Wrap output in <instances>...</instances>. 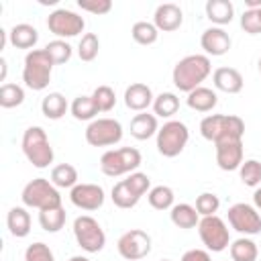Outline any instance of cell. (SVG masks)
I'll list each match as a JSON object with an SVG mask.
<instances>
[{"label":"cell","mask_w":261,"mask_h":261,"mask_svg":"<svg viewBox=\"0 0 261 261\" xmlns=\"http://www.w3.org/2000/svg\"><path fill=\"white\" fill-rule=\"evenodd\" d=\"M212 65H210V57L208 55H186L184 59H179L171 71V80L173 86L179 92H192L196 88H200V84L210 75Z\"/></svg>","instance_id":"6da1fadb"},{"label":"cell","mask_w":261,"mask_h":261,"mask_svg":"<svg viewBox=\"0 0 261 261\" xmlns=\"http://www.w3.org/2000/svg\"><path fill=\"white\" fill-rule=\"evenodd\" d=\"M200 133L206 141L212 143L222 139H243L245 122L234 114H208L200 122Z\"/></svg>","instance_id":"7a4b0ae2"},{"label":"cell","mask_w":261,"mask_h":261,"mask_svg":"<svg viewBox=\"0 0 261 261\" xmlns=\"http://www.w3.org/2000/svg\"><path fill=\"white\" fill-rule=\"evenodd\" d=\"M53 59L45 49H33L24 57V67H22V82L27 88L41 92L49 86L51 82V69H53Z\"/></svg>","instance_id":"3957f363"},{"label":"cell","mask_w":261,"mask_h":261,"mask_svg":"<svg viewBox=\"0 0 261 261\" xmlns=\"http://www.w3.org/2000/svg\"><path fill=\"white\" fill-rule=\"evenodd\" d=\"M22 153L39 169H45L53 163V147L47 139V133L41 126H29L22 135Z\"/></svg>","instance_id":"277c9868"},{"label":"cell","mask_w":261,"mask_h":261,"mask_svg":"<svg viewBox=\"0 0 261 261\" xmlns=\"http://www.w3.org/2000/svg\"><path fill=\"white\" fill-rule=\"evenodd\" d=\"M141 165V153L135 147H120L106 151L100 157V169L108 177H118L124 173H133Z\"/></svg>","instance_id":"5b68a950"},{"label":"cell","mask_w":261,"mask_h":261,"mask_svg":"<svg viewBox=\"0 0 261 261\" xmlns=\"http://www.w3.org/2000/svg\"><path fill=\"white\" fill-rule=\"evenodd\" d=\"M22 204L29 208H37V210H45V208H55L61 206V196L57 192V188L45 179V177H35L31 179L24 188H22Z\"/></svg>","instance_id":"8992f818"},{"label":"cell","mask_w":261,"mask_h":261,"mask_svg":"<svg viewBox=\"0 0 261 261\" xmlns=\"http://www.w3.org/2000/svg\"><path fill=\"white\" fill-rule=\"evenodd\" d=\"M190 130L181 120H167L157 130V151L163 157H177L188 145Z\"/></svg>","instance_id":"52a82bcc"},{"label":"cell","mask_w":261,"mask_h":261,"mask_svg":"<svg viewBox=\"0 0 261 261\" xmlns=\"http://www.w3.org/2000/svg\"><path fill=\"white\" fill-rule=\"evenodd\" d=\"M73 237L86 253H98L106 245V234L98 224V220L86 214L73 220Z\"/></svg>","instance_id":"ba28073f"},{"label":"cell","mask_w":261,"mask_h":261,"mask_svg":"<svg viewBox=\"0 0 261 261\" xmlns=\"http://www.w3.org/2000/svg\"><path fill=\"white\" fill-rule=\"evenodd\" d=\"M198 232L202 243L206 245L208 251L212 253H220L228 247L230 243V234H228V226L220 216H204L198 222Z\"/></svg>","instance_id":"9c48e42d"},{"label":"cell","mask_w":261,"mask_h":261,"mask_svg":"<svg viewBox=\"0 0 261 261\" xmlns=\"http://www.w3.org/2000/svg\"><path fill=\"white\" fill-rule=\"evenodd\" d=\"M122 139V124L114 118H96L86 128V141L92 147L116 145Z\"/></svg>","instance_id":"30bf717a"},{"label":"cell","mask_w":261,"mask_h":261,"mask_svg":"<svg viewBox=\"0 0 261 261\" xmlns=\"http://www.w3.org/2000/svg\"><path fill=\"white\" fill-rule=\"evenodd\" d=\"M84 27H86V20L77 12L67 10V8H57L47 18V29L53 35H57L59 39L75 37V35H80L84 31Z\"/></svg>","instance_id":"8fae6325"},{"label":"cell","mask_w":261,"mask_h":261,"mask_svg":"<svg viewBox=\"0 0 261 261\" xmlns=\"http://www.w3.org/2000/svg\"><path fill=\"white\" fill-rule=\"evenodd\" d=\"M228 224L241 234H259L261 232V216L255 206L239 202L228 208Z\"/></svg>","instance_id":"7c38bea8"},{"label":"cell","mask_w":261,"mask_h":261,"mask_svg":"<svg viewBox=\"0 0 261 261\" xmlns=\"http://www.w3.org/2000/svg\"><path fill=\"white\" fill-rule=\"evenodd\" d=\"M116 249H118L120 257H124L128 261H139V259L149 255V251H151V237L145 230H141V228H130V230H126L118 239Z\"/></svg>","instance_id":"4fadbf2b"},{"label":"cell","mask_w":261,"mask_h":261,"mask_svg":"<svg viewBox=\"0 0 261 261\" xmlns=\"http://www.w3.org/2000/svg\"><path fill=\"white\" fill-rule=\"evenodd\" d=\"M216 145V163L222 171H234L243 163V139H222Z\"/></svg>","instance_id":"5bb4252c"},{"label":"cell","mask_w":261,"mask_h":261,"mask_svg":"<svg viewBox=\"0 0 261 261\" xmlns=\"http://www.w3.org/2000/svg\"><path fill=\"white\" fill-rule=\"evenodd\" d=\"M69 200L82 210H98L104 204V190L98 184H77L71 188Z\"/></svg>","instance_id":"9a60e30c"},{"label":"cell","mask_w":261,"mask_h":261,"mask_svg":"<svg viewBox=\"0 0 261 261\" xmlns=\"http://www.w3.org/2000/svg\"><path fill=\"white\" fill-rule=\"evenodd\" d=\"M230 37L228 33L222 29V27H210L202 33L200 37V45L202 49L206 51V55H212V57H220L224 53H228L230 49Z\"/></svg>","instance_id":"2e32d148"},{"label":"cell","mask_w":261,"mask_h":261,"mask_svg":"<svg viewBox=\"0 0 261 261\" xmlns=\"http://www.w3.org/2000/svg\"><path fill=\"white\" fill-rule=\"evenodd\" d=\"M181 20H184V12L173 2L159 4L157 10H155V14H153V24L157 27V31H163V33L177 31L181 27Z\"/></svg>","instance_id":"e0dca14e"},{"label":"cell","mask_w":261,"mask_h":261,"mask_svg":"<svg viewBox=\"0 0 261 261\" xmlns=\"http://www.w3.org/2000/svg\"><path fill=\"white\" fill-rule=\"evenodd\" d=\"M153 100H155L153 92L147 84L135 82L124 90V104H126V108L135 110V112H145L153 104Z\"/></svg>","instance_id":"ac0fdd59"},{"label":"cell","mask_w":261,"mask_h":261,"mask_svg":"<svg viewBox=\"0 0 261 261\" xmlns=\"http://www.w3.org/2000/svg\"><path fill=\"white\" fill-rule=\"evenodd\" d=\"M214 88L226 94H239L243 90V75L234 67H218L212 73Z\"/></svg>","instance_id":"d6986e66"},{"label":"cell","mask_w":261,"mask_h":261,"mask_svg":"<svg viewBox=\"0 0 261 261\" xmlns=\"http://www.w3.org/2000/svg\"><path fill=\"white\" fill-rule=\"evenodd\" d=\"M159 126H157V116L149 114V112H139L133 116L130 120V135L139 141H147L153 135H157Z\"/></svg>","instance_id":"ffe728a7"},{"label":"cell","mask_w":261,"mask_h":261,"mask_svg":"<svg viewBox=\"0 0 261 261\" xmlns=\"http://www.w3.org/2000/svg\"><path fill=\"white\" fill-rule=\"evenodd\" d=\"M8 39H10V45L16 47V49H31L39 41V31L33 24L20 22V24H14L10 29Z\"/></svg>","instance_id":"44dd1931"},{"label":"cell","mask_w":261,"mask_h":261,"mask_svg":"<svg viewBox=\"0 0 261 261\" xmlns=\"http://www.w3.org/2000/svg\"><path fill=\"white\" fill-rule=\"evenodd\" d=\"M186 102H188V106H190L192 110H196V112H210V110L218 104V96H216L214 90L200 86V88H196V90H192V92L188 94Z\"/></svg>","instance_id":"7402d4cb"},{"label":"cell","mask_w":261,"mask_h":261,"mask_svg":"<svg viewBox=\"0 0 261 261\" xmlns=\"http://www.w3.org/2000/svg\"><path fill=\"white\" fill-rule=\"evenodd\" d=\"M6 224H8V230H10L12 237L22 239L31 232V214L22 206H14V208L8 210Z\"/></svg>","instance_id":"603a6c76"},{"label":"cell","mask_w":261,"mask_h":261,"mask_svg":"<svg viewBox=\"0 0 261 261\" xmlns=\"http://www.w3.org/2000/svg\"><path fill=\"white\" fill-rule=\"evenodd\" d=\"M206 16H208V20H212L218 27L228 24L234 16V6L230 0H208L206 2Z\"/></svg>","instance_id":"cb8c5ba5"},{"label":"cell","mask_w":261,"mask_h":261,"mask_svg":"<svg viewBox=\"0 0 261 261\" xmlns=\"http://www.w3.org/2000/svg\"><path fill=\"white\" fill-rule=\"evenodd\" d=\"M67 100H65V96L63 94H59V92H51V94H47L45 98H43V102H41V110H43V114H45V118H49V120H59L65 112H67Z\"/></svg>","instance_id":"d4e9b609"},{"label":"cell","mask_w":261,"mask_h":261,"mask_svg":"<svg viewBox=\"0 0 261 261\" xmlns=\"http://www.w3.org/2000/svg\"><path fill=\"white\" fill-rule=\"evenodd\" d=\"M169 216H171V222H173L177 228H194V226H198V222H200V218H198L200 214H198L196 208L190 206V204H173Z\"/></svg>","instance_id":"484cf974"},{"label":"cell","mask_w":261,"mask_h":261,"mask_svg":"<svg viewBox=\"0 0 261 261\" xmlns=\"http://www.w3.org/2000/svg\"><path fill=\"white\" fill-rule=\"evenodd\" d=\"M39 224H41V228L47 230V232H57V230H61L63 224H65V210H63V206L39 210Z\"/></svg>","instance_id":"4316f807"},{"label":"cell","mask_w":261,"mask_h":261,"mask_svg":"<svg viewBox=\"0 0 261 261\" xmlns=\"http://www.w3.org/2000/svg\"><path fill=\"white\" fill-rule=\"evenodd\" d=\"M259 249L255 245V241L241 237L237 241L230 243V259L232 261H257Z\"/></svg>","instance_id":"83f0119b"},{"label":"cell","mask_w":261,"mask_h":261,"mask_svg":"<svg viewBox=\"0 0 261 261\" xmlns=\"http://www.w3.org/2000/svg\"><path fill=\"white\" fill-rule=\"evenodd\" d=\"M51 184L55 188H73L77 186V169L69 163H59L51 169Z\"/></svg>","instance_id":"f1b7e54d"},{"label":"cell","mask_w":261,"mask_h":261,"mask_svg":"<svg viewBox=\"0 0 261 261\" xmlns=\"http://www.w3.org/2000/svg\"><path fill=\"white\" fill-rule=\"evenodd\" d=\"M179 108V98L173 92H161L153 100V112L161 118H171Z\"/></svg>","instance_id":"f546056e"},{"label":"cell","mask_w":261,"mask_h":261,"mask_svg":"<svg viewBox=\"0 0 261 261\" xmlns=\"http://www.w3.org/2000/svg\"><path fill=\"white\" fill-rule=\"evenodd\" d=\"M69 110H71L75 120H96V114L100 112L92 96H77L71 102Z\"/></svg>","instance_id":"4dcf8cb0"},{"label":"cell","mask_w":261,"mask_h":261,"mask_svg":"<svg viewBox=\"0 0 261 261\" xmlns=\"http://www.w3.org/2000/svg\"><path fill=\"white\" fill-rule=\"evenodd\" d=\"M112 202H114V206H118V208H133V206H137L139 204V200H141V196H137L135 192H133V188L126 184V179H122V181H118V184H114V188H112Z\"/></svg>","instance_id":"1f68e13d"},{"label":"cell","mask_w":261,"mask_h":261,"mask_svg":"<svg viewBox=\"0 0 261 261\" xmlns=\"http://www.w3.org/2000/svg\"><path fill=\"white\" fill-rule=\"evenodd\" d=\"M147 200L155 210H171L175 196H173V190L169 186H155L149 190Z\"/></svg>","instance_id":"d6a6232c"},{"label":"cell","mask_w":261,"mask_h":261,"mask_svg":"<svg viewBox=\"0 0 261 261\" xmlns=\"http://www.w3.org/2000/svg\"><path fill=\"white\" fill-rule=\"evenodd\" d=\"M130 35H133L135 43H139V45H153L157 41V37H159V31H157V27L153 22L139 20V22L133 24Z\"/></svg>","instance_id":"836d02e7"},{"label":"cell","mask_w":261,"mask_h":261,"mask_svg":"<svg viewBox=\"0 0 261 261\" xmlns=\"http://www.w3.org/2000/svg\"><path fill=\"white\" fill-rule=\"evenodd\" d=\"M24 102V90L18 84H2L0 86V106L16 108Z\"/></svg>","instance_id":"e575fe53"},{"label":"cell","mask_w":261,"mask_h":261,"mask_svg":"<svg viewBox=\"0 0 261 261\" xmlns=\"http://www.w3.org/2000/svg\"><path fill=\"white\" fill-rule=\"evenodd\" d=\"M239 173H241V179H243L245 186L257 188L261 184V161H257V159L243 161L241 167H239Z\"/></svg>","instance_id":"d590c367"},{"label":"cell","mask_w":261,"mask_h":261,"mask_svg":"<svg viewBox=\"0 0 261 261\" xmlns=\"http://www.w3.org/2000/svg\"><path fill=\"white\" fill-rule=\"evenodd\" d=\"M98 49H100L98 35H94V33H86V35H82L80 45H77V55H80L82 61H94L96 55H98Z\"/></svg>","instance_id":"8d00e7d4"},{"label":"cell","mask_w":261,"mask_h":261,"mask_svg":"<svg viewBox=\"0 0 261 261\" xmlns=\"http://www.w3.org/2000/svg\"><path fill=\"white\" fill-rule=\"evenodd\" d=\"M45 51L49 53V57L53 59L55 65L65 63V61H69V57H71V45L65 43L63 39H55V41L47 43V45H45Z\"/></svg>","instance_id":"74e56055"},{"label":"cell","mask_w":261,"mask_h":261,"mask_svg":"<svg viewBox=\"0 0 261 261\" xmlns=\"http://www.w3.org/2000/svg\"><path fill=\"white\" fill-rule=\"evenodd\" d=\"M92 98H94V102H96V106H98L100 112H108L116 104V94H114V90L110 86H98L94 90Z\"/></svg>","instance_id":"f35d334b"},{"label":"cell","mask_w":261,"mask_h":261,"mask_svg":"<svg viewBox=\"0 0 261 261\" xmlns=\"http://www.w3.org/2000/svg\"><path fill=\"white\" fill-rule=\"evenodd\" d=\"M218 206H220V200H218V196L216 194H210V192H204V194H200L198 198H196V212L204 218V216H214L216 214V210H218Z\"/></svg>","instance_id":"ab89813d"},{"label":"cell","mask_w":261,"mask_h":261,"mask_svg":"<svg viewBox=\"0 0 261 261\" xmlns=\"http://www.w3.org/2000/svg\"><path fill=\"white\" fill-rule=\"evenodd\" d=\"M24 261H55V257L45 243H33L24 251Z\"/></svg>","instance_id":"60d3db41"},{"label":"cell","mask_w":261,"mask_h":261,"mask_svg":"<svg viewBox=\"0 0 261 261\" xmlns=\"http://www.w3.org/2000/svg\"><path fill=\"white\" fill-rule=\"evenodd\" d=\"M241 29L249 35H259L261 33V18L257 10H245L241 16Z\"/></svg>","instance_id":"b9f144b4"},{"label":"cell","mask_w":261,"mask_h":261,"mask_svg":"<svg viewBox=\"0 0 261 261\" xmlns=\"http://www.w3.org/2000/svg\"><path fill=\"white\" fill-rule=\"evenodd\" d=\"M126 184L133 188V192H135L137 196H143V194H147V190H149V186H151V179H149L147 173L133 171V173L126 177Z\"/></svg>","instance_id":"7bdbcfd3"},{"label":"cell","mask_w":261,"mask_h":261,"mask_svg":"<svg viewBox=\"0 0 261 261\" xmlns=\"http://www.w3.org/2000/svg\"><path fill=\"white\" fill-rule=\"evenodd\" d=\"M77 6L92 14H106V12H110L112 2L110 0H77Z\"/></svg>","instance_id":"ee69618b"},{"label":"cell","mask_w":261,"mask_h":261,"mask_svg":"<svg viewBox=\"0 0 261 261\" xmlns=\"http://www.w3.org/2000/svg\"><path fill=\"white\" fill-rule=\"evenodd\" d=\"M179 261H212L210 259V253L208 251H202V249H190L181 255Z\"/></svg>","instance_id":"f6af8a7d"},{"label":"cell","mask_w":261,"mask_h":261,"mask_svg":"<svg viewBox=\"0 0 261 261\" xmlns=\"http://www.w3.org/2000/svg\"><path fill=\"white\" fill-rule=\"evenodd\" d=\"M253 204H255V208L261 210V188H257V190L253 192Z\"/></svg>","instance_id":"bcb514c9"},{"label":"cell","mask_w":261,"mask_h":261,"mask_svg":"<svg viewBox=\"0 0 261 261\" xmlns=\"http://www.w3.org/2000/svg\"><path fill=\"white\" fill-rule=\"evenodd\" d=\"M0 69H2V71H0V80L4 82V80H6V71H8V65H6V59H4V57L0 59Z\"/></svg>","instance_id":"7dc6e473"},{"label":"cell","mask_w":261,"mask_h":261,"mask_svg":"<svg viewBox=\"0 0 261 261\" xmlns=\"http://www.w3.org/2000/svg\"><path fill=\"white\" fill-rule=\"evenodd\" d=\"M69 261H90L88 257H82V255H75V257H71Z\"/></svg>","instance_id":"c3c4849f"},{"label":"cell","mask_w":261,"mask_h":261,"mask_svg":"<svg viewBox=\"0 0 261 261\" xmlns=\"http://www.w3.org/2000/svg\"><path fill=\"white\" fill-rule=\"evenodd\" d=\"M259 73H261V57H259Z\"/></svg>","instance_id":"681fc988"},{"label":"cell","mask_w":261,"mask_h":261,"mask_svg":"<svg viewBox=\"0 0 261 261\" xmlns=\"http://www.w3.org/2000/svg\"><path fill=\"white\" fill-rule=\"evenodd\" d=\"M257 14H259V18H261V8H259V10H257Z\"/></svg>","instance_id":"f907efd6"},{"label":"cell","mask_w":261,"mask_h":261,"mask_svg":"<svg viewBox=\"0 0 261 261\" xmlns=\"http://www.w3.org/2000/svg\"><path fill=\"white\" fill-rule=\"evenodd\" d=\"M159 261H171V259H159Z\"/></svg>","instance_id":"816d5d0a"}]
</instances>
